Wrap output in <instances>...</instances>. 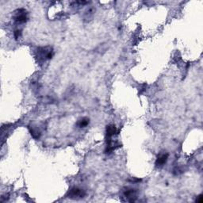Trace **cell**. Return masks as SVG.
Returning a JSON list of instances; mask_svg holds the SVG:
<instances>
[{"mask_svg": "<svg viewBox=\"0 0 203 203\" xmlns=\"http://www.w3.org/2000/svg\"><path fill=\"white\" fill-rule=\"evenodd\" d=\"M122 198H125L123 201L129 202H134L137 198V191L135 189L125 187L122 190Z\"/></svg>", "mask_w": 203, "mask_h": 203, "instance_id": "1", "label": "cell"}, {"mask_svg": "<svg viewBox=\"0 0 203 203\" xmlns=\"http://www.w3.org/2000/svg\"><path fill=\"white\" fill-rule=\"evenodd\" d=\"M15 23L17 24H23V23L26 22V21L28 20V17H27V13L24 9H20L18 10V11L15 14V16L14 18Z\"/></svg>", "mask_w": 203, "mask_h": 203, "instance_id": "2", "label": "cell"}, {"mask_svg": "<svg viewBox=\"0 0 203 203\" xmlns=\"http://www.w3.org/2000/svg\"><path fill=\"white\" fill-rule=\"evenodd\" d=\"M38 53H39L38 57L44 61L45 59H51L52 57V55H53V52H52V48L45 47L39 49H38Z\"/></svg>", "mask_w": 203, "mask_h": 203, "instance_id": "3", "label": "cell"}, {"mask_svg": "<svg viewBox=\"0 0 203 203\" xmlns=\"http://www.w3.org/2000/svg\"><path fill=\"white\" fill-rule=\"evenodd\" d=\"M84 196H85L84 191L78 188V187H73V188H72L68 194V197L72 199L81 198H83Z\"/></svg>", "mask_w": 203, "mask_h": 203, "instance_id": "4", "label": "cell"}, {"mask_svg": "<svg viewBox=\"0 0 203 203\" xmlns=\"http://www.w3.org/2000/svg\"><path fill=\"white\" fill-rule=\"evenodd\" d=\"M167 159H168V154L167 153H164L160 155L156 161V167H160L164 166V164H166L167 161Z\"/></svg>", "mask_w": 203, "mask_h": 203, "instance_id": "5", "label": "cell"}, {"mask_svg": "<svg viewBox=\"0 0 203 203\" xmlns=\"http://www.w3.org/2000/svg\"><path fill=\"white\" fill-rule=\"evenodd\" d=\"M29 129L31 135H32V137L34 139H39L40 137H41V131H40V129L37 126L30 125L29 127Z\"/></svg>", "mask_w": 203, "mask_h": 203, "instance_id": "6", "label": "cell"}, {"mask_svg": "<svg viewBox=\"0 0 203 203\" xmlns=\"http://www.w3.org/2000/svg\"><path fill=\"white\" fill-rule=\"evenodd\" d=\"M117 133V128L113 125H107V139L111 138L113 135H115Z\"/></svg>", "mask_w": 203, "mask_h": 203, "instance_id": "7", "label": "cell"}, {"mask_svg": "<svg viewBox=\"0 0 203 203\" xmlns=\"http://www.w3.org/2000/svg\"><path fill=\"white\" fill-rule=\"evenodd\" d=\"M89 123H90V120L87 117H83L80 120H79V121L77 122V125L80 128H84L87 126Z\"/></svg>", "mask_w": 203, "mask_h": 203, "instance_id": "8", "label": "cell"}, {"mask_svg": "<svg viewBox=\"0 0 203 203\" xmlns=\"http://www.w3.org/2000/svg\"><path fill=\"white\" fill-rule=\"evenodd\" d=\"M14 34H15V38L18 39V38H19V37H21V35H22V30H20V29H17V30L15 31Z\"/></svg>", "mask_w": 203, "mask_h": 203, "instance_id": "9", "label": "cell"}, {"mask_svg": "<svg viewBox=\"0 0 203 203\" xmlns=\"http://www.w3.org/2000/svg\"><path fill=\"white\" fill-rule=\"evenodd\" d=\"M196 201H198V202H202V195H199L198 198L196 200Z\"/></svg>", "mask_w": 203, "mask_h": 203, "instance_id": "10", "label": "cell"}, {"mask_svg": "<svg viewBox=\"0 0 203 203\" xmlns=\"http://www.w3.org/2000/svg\"><path fill=\"white\" fill-rule=\"evenodd\" d=\"M131 181L133 182V183H135V182H140V179H137V178H132Z\"/></svg>", "mask_w": 203, "mask_h": 203, "instance_id": "11", "label": "cell"}]
</instances>
